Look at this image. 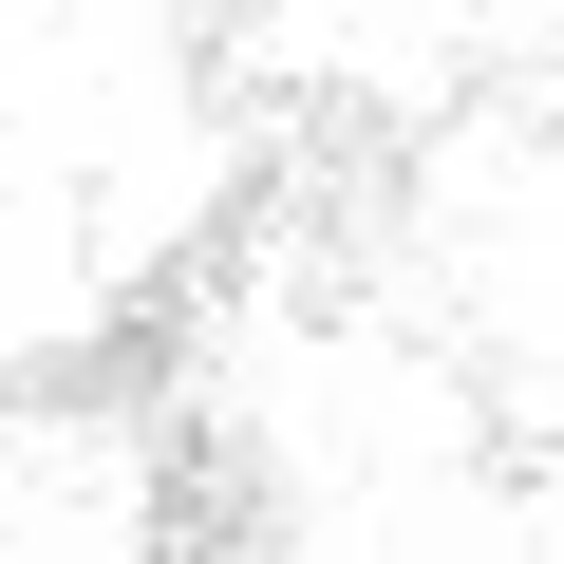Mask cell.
Listing matches in <instances>:
<instances>
[{
  "label": "cell",
  "mask_w": 564,
  "mask_h": 564,
  "mask_svg": "<svg viewBox=\"0 0 564 564\" xmlns=\"http://www.w3.org/2000/svg\"><path fill=\"white\" fill-rule=\"evenodd\" d=\"M188 321H207V263L170 245V263H132V282H113L57 358L0 377V414H39V433H151V414H188Z\"/></svg>",
  "instance_id": "obj_1"
},
{
  "label": "cell",
  "mask_w": 564,
  "mask_h": 564,
  "mask_svg": "<svg viewBox=\"0 0 564 564\" xmlns=\"http://www.w3.org/2000/svg\"><path fill=\"white\" fill-rule=\"evenodd\" d=\"M151 564H302V470L245 414H151Z\"/></svg>",
  "instance_id": "obj_2"
}]
</instances>
